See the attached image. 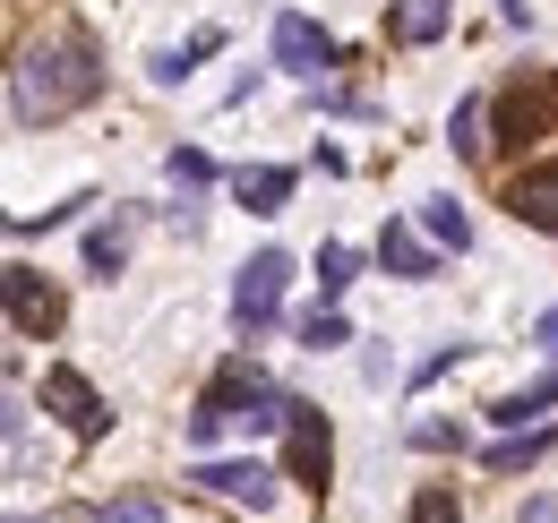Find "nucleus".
Wrapping results in <instances>:
<instances>
[{"label":"nucleus","instance_id":"f257e3e1","mask_svg":"<svg viewBox=\"0 0 558 523\" xmlns=\"http://www.w3.org/2000/svg\"><path fill=\"white\" fill-rule=\"evenodd\" d=\"M104 95V61L86 35H52V44H26L17 69H9V121L17 130H52Z\"/></svg>","mask_w":558,"mask_h":523},{"label":"nucleus","instance_id":"f03ea898","mask_svg":"<svg viewBox=\"0 0 558 523\" xmlns=\"http://www.w3.org/2000/svg\"><path fill=\"white\" fill-rule=\"evenodd\" d=\"M283 421H292V394H283L267 369L232 361V369L198 394V412H190V447H215L223 429H283Z\"/></svg>","mask_w":558,"mask_h":523},{"label":"nucleus","instance_id":"7ed1b4c3","mask_svg":"<svg viewBox=\"0 0 558 523\" xmlns=\"http://www.w3.org/2000/svg\"><path fill=\"white\" fill-rule=\"evenodd\" d=\"M283 283H292V258H283V250H258V258L232 275V335H241V343H258V335L276 327Z\"/></svg>","mask_w":558,"mask_h":523},{"label":"nucleus","instance_id":"20e7f679","mask_svg":"<svg viewBox=\"0 0 558 523\" xmlns=\"http://www.w3.org/2000/svg\"><path fill=\"white\" fill-rule=\"evenodd\" d=\"M190 489H207V498H223V507H250V523H258V515H276L283 472H267V463H250V455H232V463H198V472H190Z\"/></svg>","mask_w":558,"mask_h":523},{"label":"nucleus","instance_id":"39448f33","mask_svg":"<svg viewBox=\"0 0 558 523\" xmlns=\"http://www.w3.org/2000/svg\"><path fill=\"white\" fill-rule=\"evenodd\" d=\"M327 472H336V429H327V412H318V403H292V421H283V481L327 489Z\"/></svg>","mask_w":558,"mask_h":523},{"label":"nucleus","instance_id":"423d86ee","mask_svg":"<svg viewBox=\"0 0 558 523\" xmlns=\"http://www.w3.org/2000/svg\"><path fill=\"white\" fill-rule=\"evenodd\" d=\"M44 403L61 412V429H70V438H104V429H112V403H104L95 378L70 369V361H52V369H44Z\"/></svg>","mask_w":558,"mask_h":523},{"label":"nucleus","instance_id":"0eeeda50","mask_svg":"<svg viewBox=\"0 0 558 523\" xmlns=\"http://www.w3.org/2000/svg\"><path fill=\"white\" fill-rule=\"evenodd\" d=\"M507 215H515L524 232H550V241H558V155L515 163V181H507Z\"/></svg>","mask_w":558,"mask_h":523},{"label":"nucleus","instance_id":"6e6552de","mask_svg":"<svg viewBox=\"0 0 558 523\" xmlns=\"http://www.w3.org/2000/svg\"><path fill=\"white\" fill-rule=\"evenodd\" d=\"M0 292H9V327L26 335V343L61 335V292H52L35 266H9V275H0Z\"/></svg>","mask_w":558,"mask_h":523},{"label":"nucleus","instance_id":"1a4fd4ad","mask_svg":"<svg viewBox=\"0 0 558 523\" xmlns=\"http://www.w3.org/2000/svg\"><path fill=\"white\" fill-rule=\"evenodd\" d=\"M276 69H292V77L336 69V35H327V26H310L301 9H283V17H276Z\"/></svg>","mask_w":558,"mask_h":523},{"label":"nucleus","instance_id":"9d476101","mask_svg":"<svg viewBox=\"0 0 558 523\" xmlns=\"http://www.w3.org/2000/svg\"><path fill=\"white\" fill-rule=\"evenodd\" d=\"M550 121H558V77H542V86H524V77H515V86L498 95V137H515V146H524V137H542Z\"/></svg>","mask_w":558,"mask_h":523},{"label":"nucleus","instance_id":"9b49d317","mask_svg":"<svg viewBox=\"0 0 558 523\" xmlns=\"http://www.w3.org/2000/svg\"><path fill=\"white\" fill-rule=\"evenodd\" d=\"M378 266L404 275V283H429V275H438V241H421L413 223H387V232H378Z\"/></svg>","mask_w":558,"mask_h":523},{"label":"nucleus","instance_id":"f8f14e48","mask_svg":"<svg viewBox=\"0 0 558 523\" xmlns=\"http://www.w3.org/2000/svg\"><path fill=\"white\" fill-rule=\"evenodd\" d=\"M447 26H456V0H396V9H387V35H396V44H438V35H447Z\"/></svg>","mask_w":558,"mask_h":523},{"label":"nucleus","instance_id":"ddd939ff","mask_svg":"<svg viewBox=\"0 0 558 523\" xmlns=\"http://www.w3.org/2000/svg\"><path fill=\"white\" fill-rule=\"evenodd\" d=\"M232 190H241L250 215H283V197H292V163H241Z\"/></svg>","mask_w":558,"mask_h":523},{"label":"nucleus","instance_id":"4468645a","mask_svg":"<svg viewBox=\"0 0 558 523\" xmlns=\"http://www.w3.org/2000/svg\"><path fill=\"white\" fill-rule=\"evenodd\" d=\"M421 232H429L438 250H473V215H464L456 197H421Z\"/></svg>","mask_w":558,"mask_h":523},{"label":"nucleus","instance_id":"2eb2a0df","mask_svg":"<svg viewBox=\"0 0 558 523\" xmlns=\"http://www.w3.org/2000/svg\"><path fill=\"white\" fill-rule=\"evenodd\" d=\"M352 275H361V250H352V241H327V250H318V309H336V301H344Z\"/></svg>","mask_w":558,"mask_h":523},{"label":"nucleus","instance_id":"dca6fc26","mask_svg":"<svg viewBox=\"0 0 558 523\" xmlns=\"http://www.w3.org/2000/svg\"><path fill=\"white\" fill-rule=\"evenodd\" d=\"M121 266H130V223L112 215V223H95V232H86V275H104V283H112Z\"/></svg>","mask_w":558,"mask_h":523},{"label":"nucleus","instance_id":"f3484780","mask_svg":"<svg viewBox=\"0 0 558 523\" xmlns=\"http://www.w3.org/2000/svg\"><path fill=\"white\" fill-rule=\"evenodd\" d=\"M215 52H223V35H215V26H207V35H190L181 52H155V61H146V69H155V86H181V77H190V69H198V61H215Z\"/></svg>","mask_w":558,"mask_h":523},{"label":"nucleus","instance_id":"a211bd4d","mask_svg":"<svg viewBox=\"0 0 558 523\" xmlns=\"http://www.w3.org/2000/svg\"><path fill=\"white\" fill-rule=\"evenodd\" d=\"M558 403V378H542V387H524V394H498V403H489V421H498V429H524V421H533V412H550Z\"/></svg>","mask_w":558,"mask_h":523},{"label":"nucleus","instance_id":"6ab92c4d","mask_svg":"<svg viewBox=\"0 0 558 523\" xmlns=\"http://www.w3.org/2000/svg\"><path fill=\"white\" fill-rule=\"evenodd\" d=\"M482 121H489V95H464V104H456V121H447V146H456V155H482V146H489Z\"/></svg>","mask_w":558,"mask_h":523},{"label":"nucleus","instance_id":"aec40b11","mask_svg":"<svg viewBox=\"0 0 558 523\" xmlns=\"http://www.w3.org/2000/svg\"><path fill=\"white\" fill-rule=\"evenodd\" d=\"M163 172H172V190H181V197H198L215 181V163L198 155V146H172V155H163Z\"/></svg>","mask_w":558,"mask_h":523},{"label":"nucleus","instance_id":"412c9836","mask_svg":"<svg viewBox=\"0 0 558 523\" xmlns=\"http://www.w3.org/2000/svg\"><path fill=\"white\" fill-rule=\"evenodd\" d=\"M336 343H352L344 309H310V318H301V352H336Z\"/></svg>","mask_w":558,"mask_h":523},{"label":"nucleus","instance_id":"4be33fe9","mask_svg":"<svg viewBox=\"0 0 558 523\" xmlns=\"http://www.w3.org/2000/svg\"><path fill=\"white\" fill-rule=\"evenodd\" d=\"M404 523H464V507H456L447 481H429V489H413V515H404Z\"/></svg>","mask_w":558,"mask_h":523},{"label":"nucleus","instance_id":"5701e85b","mask_svg":"<svg viewBox=\"0 0 558 523\" xmlns=\"http://www.w3.org/2000/svg\"><path fill=\"white\" fill-rule=\"evenodd\" d=\"M542 455H550V438L524 429V438H498V447H489V472H524V463H542Z\"/></svg>","mask_w":558,"mask_h":523},{"label":"nucleus","instance_id":"b1692460","mask_svg":"<svg viewBox=\"0 0 558 523\" xmlns=\"http://www.w3.org/2000/svg\"><path fill=\"white\" fill-rule=\"evenodd\" d=\"M413 447L421 455H447V447H464V429L456 421H413Z\"/></svg>","mask_w":558,"mask_h":523},{"label":"nucleus","instance_id":"393cba45","mask_svg":"<svg viewBox=\"0 0 558 523\" xmlns=\"http://www.w3.org/2000/svg\"><path fill=\"white\" fill-rule=\"evenodd\" d=\"M155 515H163L155 498H121V507H104V523H155Z\"/></svg>","mask_w":558,"mask_h":523},{"label":"nucleus","instance_id":"a878e982","mask_svg":"<svg viewBox=\"0 0 558 523\" xmlns=\"http://www.w3.org/2000/svg\"><path fill=\"white\" fill-rule=\"evenodd\" d=\"M515 523H558V489H542V498H524V507H515Z\"/></svg>","mask_w":558,"mask_h":523},{"label":"nucleus","instance_id":"bb28decb","mask_svg":"<svg viewBox=\"0 0 558 523\" xmlns=\"http://www.w3.org/2000/svg\"><path fill=\"white\" fill-rule=\"evenodd\" d=\"M533 343H542V352L558 361V309H542V318H533Z\"/></svg>","mask_w":558,"mask_h":523},{"label":"nucleus","instance_id":"cd10ccee","mask_svg":"<svg viewBox=\"0 0 558 523\" xmlns=\"http://www.w3.org/2000/svg\"><path fill=\"white\" fill-rule=\"evenodd\" d=\"M498 9H507V26H524V17H533V9H524V0H498Z\"/></svg>","mask_w":558,"mask_h":523},{"label":"nucleus","instance_id":"c85d7f7f","mask_svg":"<svg viewBox=\"0 0 558 523\" xmlns=\"http://www.w3.org/2000/svg\"><path fill=\"white\" fill-rule=\"evenodd\" d=\"M17 523H26V515H17Z\"/></svg>","mask_w":558,"mask_h":523}]
</instances>
